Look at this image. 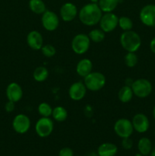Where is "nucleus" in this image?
Here are the masks:
<instances>
[{"instance_id":"nucleus-1","label":"nucleus","mask_w":155,"mask_h":156,"mask_svg":"<svg viewBox=\"0 0 155 156\" xmlns=\"http://www.w3.org/2000/svg\"><path fill=\"white\" fill-rule=\"evenodd\" d=\"M103 12L97 3L90 2L82 6L78 11V18L84 25L94 26L99 24Z\"/></svg>"},{"instance_id":"nucleus-2","label":"nucleus","mask_w":155,"mask_h":156,"mask_svg":"<svg viewBox=\"0 0 155 156\" xmlns=\"http://www.w3.org/2000/svg\"><path fill=\"white\" fill-rule=\"evenodd\" d=\"M120 44L127 52L135 53L141 45V39L138 33L133 30L123 31L120 36Z\"/></svg>"},{"instance_id":"nucleus-3","label":"nucleus","mask_w":155,"mask_h":156,"mask_svg":"<svg viewBox=\"0 0 155 156\" xmlns=\"http://www.w3.org/2000/svg\"><path fill=\"white\" fill-rule=\"evenodd\" d=\"M106 77L100 72H91L84 78V84L87 89L91 91H98L106 85Z\"/></svg>"},{"instance_id":"nucleus-4","label":"nucleus","mask_w":155,"mask_h":156,"mask_svg":"<svg viewBox=\"0 0 155 156\" xmlns=\"http://www.w3.org/2000/svg\"><path fill=\"white\" fill-rule=\"evenodd\" d=\"M73 52L78 55H82L88 51L91 46V40L85 34H78L73 37L71 43Z\"/></svg>"},{"instance_id":"nucleus-5","label":"nucleus","mask_w":155,"mask_h":156,"mask_svg":"<svg viewBox=\"0 0 155 156\" xmlns=\"http://www.w3.org/2000/svg\"><path fill=\"white\" fill-rule=\"evenodd\" d=\"M134 95L140 98H144L150 94L152 91V85L147 79H138L132 82L131 85Z\"/></svg>"},{"instance_id":"nucleus-6","label":"nucleus","mask_w":155,"mask_h":156,"mask_svg":"<svg viewBox=\"0 0 155 156\" xmlns=\"http://www.w3.org/2000/svg\"><path fill=\"white\" fill-rule=\"evenodd\" d=\"M114 132L120 138L130 137L134 132L133 125L131 120L126 118H120L114 123Z\"/></svg>"},{"instance_id":"nucleus-7","label":"nucleus","mask_w":155,"mask_h":156,"mask_svg":"<svg viewBox=\"0 0 155 156\" xmlns=\"http://www.w3.org/2000/svg\"><path fill=\"white\" fill-rule=\"evenodd\" d=\"M54 129V123L50 117H41L36 121L35 125V131L38 136L46 138L51 135Z\"/></svg>"},{"instance_id":"nucleus-8","label":"nucleus","mask_w":155,"mask_h":156,"mask_svg":"<svg viewBox=\"0 0 155 156\" xmlns=\"http://www.w3.org/2000/svg\"><path fill=\"white\" fill-rule=\"evenodd\" d=\"M119 17L113 12H107L102 15L100 20V27L105 33H109L115 30L118 26Z\"/></svg>"},{"instance_id":"nucleus-9","label":"nucleus","mask_w":155,"mask_h":156,"mask_svg":"<svg viewBox=\"0 0 155 156\" xmlns=\"http://www.w3.org/2000/svg\"><path fill=\"white\" fill-rule=\"evenodd\" d=\"M41 23L45 30L47 31H54L59 25V16L54 12L46 10L41 17Z\"/></svg>"},{"instance_id":"nucleus-10","label":"nucleus","mask_w":155,"mask_h":156,"mask_svg":"<svg viewBox=\"0 0 155 156\" xmlns=\"http://www.w3.org/2000/svg\"><path fill=\"white\" fill-rule=\"evenodd\" d=\"M12 127L17 133H26L30 128V118L26 114H18L12 120Z\"/></svg>"},{"instance_id":"nucleus-11","label":"nucleus","mask_w":155,"mask_h":156,"mask_svg":"<svg viewBox=\"0 0 155 156\" xmlns=\"http://www.w3.org/2000/svg\"><path fill=\"white\" fill-rule=\"evenodd\" d=\"M140 20L147 27L155 26V5H146L141 9L139 13Z\"/></svg>"},{"instance_id":"nucleus-12","label":"nucleus","mask_w":155,"mask_h":156,"mask_svg":"<svg viewBox=\"0 0 155 156\" xmlns=\"http://www.w3.org/2000/svg\"><path fill=\"white\" fill-rule=\"evenodd\" d=\"M59 14H60V17L62 21L65 22H70L75 19L76 17L78 15V10L77 6L74 3L68 2L64 3L61 6Z\"/></svg>"},{"instance_id":"nucleus-13","label":"nucleus","mask_w":155,"mask_h":156,"mask_svg":"<svg viewBox=\"0 0 155 156\" xmlns=\"http://www.w3.org/2000/svg\"><path fill=\"white\" fill-rule=\"evenodd\" d=\"M87 90L88 89L84 82H75L71 84L68 88V96L71 100L78 101L85 97Z\"/></svg>"},{"instance_id":"nucleus-14","label":"nucleus","mask_w":155,"mask_h":156,"mask_svg":"<svg viewBox=\"0 0 155 156\" xmlns=\"http://www.w3.org/2000/svg\"><path fill=\"white\" fill-rule=\"evenodd\" d=\"M132 125H133L134 130L137 131L139 133L147 132L149 129L150 122L147 116L144 114H136L133 117L132 120Z\"/></svg>"},{"instance_id":"nucleus-15","label":"nucleus","mask_w":155,"mask_h":156,"mask_svg":"<svg viewBox=\"0 0 155 156\" xmlns=\"http://www.w3.org/2000/svg\"><path fill=\"white\" fill-rule=\"evenodd\" d=\"M6 97L8 100L15 103L18 102L23 97V90L21 85L17 82H11L6 88Z\"/></svg>"},{"instance_id":"nucleus-16","label":"nucleus","mask_w":155,"mask_h":156,"mask_svg":"<svg viewBox=\"0 0 155 156\" xmlns=\"http://www.w3.org/2000/svg\"><path fill=\"white\" fill-rule=\"evenodd\" d=\"M27 45L33 50H41L43 46V38L42 34L37 30H31L29 32L26 38Z\"/></svg>"},{"instance_id":"nucleus-17","label":"nucleus","mask_w":155,"mask_h":156,"mask_svg":"<svg viewBox=\"0 0 155 156\" xmlns=\"http://www.w3.org/2000/svg\"><path fill=\"white\" fill-rule=\"evenodd\" d=\"M92 69L93 63L88 58L81 59L76 65V73L81 77L84 78L92 72Z\"/></svg>"},{"instance_id":"nucleus-18","label":"nucleus","mask_w":155,"mask_h":156,"mask_svg":"<svg viewBox=\"0 0 155 156\" xmlns=\"http://www.w3.org/2000/svg\"><path fill=\"white\" fill-rule=\"evenodd\" d=\"M97 152L99 156H115L118 152V147L114 143H103L99 146Z\"/></svg>"},{"instance_id":"nucleus-19","label":"nucleus","mask_w":155,"mask_h":156,"mask_svg":"<svg viewBox=\"0 0 155 156\" xmlns=\"http://www.w3.org/2000/svg\"><path fill=\"white\" fill-rule=\"evenodd\" d=\"M119 3V0H99L98 5L103 13L112 12Z\"/></svg>"},{"instance_id":"nucleus-20","label":"nucleus","mask_w":155,"mask_h":156,"mask_svg":"<svg viewBox=\"0 0 155 156\" xmlns=\"http://www.w3.org/2000/svg\"><path fill=\"white\" fill-rule=\"evenodd\" d=\"M28 7L33 13L42 15L46 10V4L43 0H29Z\"/></svg>"},{"instance_id":"nucleus-21","label":"nucleus","mask_w":155,"mask_h":156,"mask_svg":"<svg viewBox=\"0 0 155 156\" xmlns=\"http://www.w3.org/2000/svg\"><path fill=\"white\" fill-rule=\"evenodd\" d=\"M138 149L139 153H141L143 156L148 155L152 150L151 141L147 137L140 139L138 143Z\"/></svg>"},{"instance_id":"nucleus-22","label":"nucleus","mask_w":155,"mask_h":156,"mask_svg":"<svg viewBox=\"0 0 155 156\" xmlns=\"http://www.w3.org/2000/svg\"><path fill=\"white\" fill-rule=\"evenodd\" d=\"M133 91L130 85H125L122 87L118 92V98L122 103H128L133 98Z\"/></svg>"},{"instance_id":"nucleus-23","label":"nucleus","mask_w":155,"mask_h":156,"mask_svg":"<svg viewBox=\"0 0 155 156\" xmlns=\"http://www.w3.org/2000/svg\"><path fill=\"white\" fill-rule=\"evenodd\" d=\"M52 117L57 122H64L68 117V111L64 107L56 106L53 109Z\"/></svg>"},{"instance_id":"nucleus-24","label":"nucleus","mask_w":155,"mask_h":156,"mask_svg":"<svg viewBox=\"0 0 155 156\" xmlns=\"http://www.w3.org/2000/svg\"><path fill=\"white\" fill-rule=\"evenodd\" d=\"M49 76V71L45 66H38L33 73V78L36 82H43L47 79Z\"/></svg>"},{"instance_id":"nucleus-25","label":"nucleus","mask_w":155,"mask_h":156,"mask_svg":"<svg viewBox=\"0 0 155 156\" xmlns=\"http://www.w3.org/2000/svg\"><path fill=\"white\" fill-rule=\"evenodd\" d=\"M91 41L94 43H101L105 39V32L102 30L101 29H93L88 34Z\"/></svg>"},{"instance_id":"nucleus-26","label":"nucleus","mask_w":155,"mask_h":156,"mask_svg":"<svg viewBox=\"0 0 155 156\" xmlns=\"http://www.w3.org/2000/svg\"><path fill=\"white\" fill-rule=\"evenodd\" d=\"M138 58L136 53L133 52H127L124 56V62L126 66L133 68L138 64Z\"/></svg>"},{"instance_id":"nucleus-27","label":"nucleus","mask_w":155,"mask_h":156,"mask_svg":"<svg viewBox=\"0 0 155 156\" xmlns=\"http://www.w3.org/2000/svg\"><path fill=\"white\" fill-rule=\"evenodd\" d=\"M118 26L123 30V31H127L131 30L133 27V22L130 18L126 16H121L119 18Z\"/></svg>"},{"instance_id":"nucleus-28","label":"nucleus","mask_w":155,"mask_h":156,"mask_svg":"<svg viewBox=\"0 0 155 156\" xmlns=\"http://www.w3.org/2000/svg\"><path fill=\"white\" fill-rule=\"evenodd\" d=\"M53 108L46 102H42L38 105L37 111L40 115L43 117H50L52 116Z\"/></svg>"},{"instance_id":"nucleus-29","label":"nucleus","mask_w":155,"mask_h":156,"mask_svg":"<svg viewBox=\"0 0 155 156\" xmlns=\"http://www.w3.org/2000/svg\"><path fill=\"white\" fill-rule=\"evenodd\" d=\"M40 50L42 52L43 55L47 58L53 57V56H55V54L56 53V48L52 44H46V45H43Z\"/></svg>"},{"instance_id":"nucleus-30","label":"nucleus","mask_w":155,"mask_h":156,"mask_svg":"<svg viewBox=\"0 0 155 156\" xmlns=\"http://www.w3.org/2000/svg\"><path fill=\"white\" fill-rule=\"evenodd\" d=\"M122 146L126 150H129L133 146V141L130 137H126V138H123L122 140Z\"/></svg>"},{"instance_id":"nucleus-31","label":"nucleus","mask_w":155,"mask_h":156,"mask_svg":"<svg viewBox=\"0 0 155 156\" xmlns=\"http://www.w3.org/2000/svg\"><path fill=\"white\" fill-rule=\"evenodd\" d=\"M59 156H74V152L71 148L64 147L59 151Z\"/></svg>"},{"instance_id":"nucleus-32","label":"nucleus","mask_w":155,"mask_h":156,"mask_svg":"<svg viewBox=\"0 0 155 156\" xmlns=\"http://www.w3.org/2000/svg\"><path fill=\"white\" fill-rule=\"evenodd\" d=\"M15 103L13 101H8L7 102L5 105V110L6 112L11 113L15 110Z\"/></svg>"},{"instance_id":"nucleus-33","label":"nucleus","mask_w":155,"mask_h":156,"mask_svg":"<svg viewBox=\"0 0 155 156\" xmlns=\"http://www.w3.org/2000/svg\"><path fill=\"white\" fill-rule=\"evenodd\" d=\"M150 50L152 51V53L155 54V37L153 38V39L151 40V41H150Z\"/></svg>"},{"instance_id":"nucleus-34","label":"nucleus","mask_w":155,"mask_h":156,"mask_svg":"<svg viewBox=\"0 0 155 156\" xmlns=\"http://www.w3.org/2000/svg\"><path fill=\"white\" fill-rule=\"evenodd\" d=\"M87 156H99V155H98V154H97V152H90V153H88Z\"/></svg>"},{"instance_id":"nucleus-35","label":"nucleus","mask_w":155,"mask_h":156,"mask_svg":"<svg viewBox=\"0 0 155 156\" xmlns=\"http://www.w3.org/2000/svg\"><path fill=\"white\" fill-rule=\"evenodd\" d=\"M150 156H155V148L150 152Z\"/></svg>"},{"instance_id":"nucleus-36","label":"nucleus","mask_w":155,"mask_h":156,"mask_svg":"<svg viewBox=\"0 0 155 156\" xmlns=\"http://www.w3.org/2000/svg\"><path fill=\"white\" fill-rule=\"evenodd\" d=\"M99 0H90V2H93V3H98Z\"/></svg>"},{"instance_id":"nucleus-37","label":"nucleus","mask_w":155,"mask_h":156,"mask_svg":"<svg viewBox=\"0 0 155 156\" xmlns=\"http://www.w3.org/2000/svg\"><path fill=\"white\" fill-rule=\"evenodd\" d=\"M153 118H154V120H155V106H154V108H153Z\"/></svg>"},{"instance_id":"nucleus-38","label":"nucleus","mask_w":155,"mask_h":156,"mask_svg":"<svg viewBox=\"0 0 155 156\" xmlns=\"http://www.w3.org/2000/svg\"><path fill=\"white\" fill-rule=\"evenodd\" d=\"M135 156H143V155H141V153H138V154H136V155H135Z\"/></svg>"},{"instance_id":"nucleus-39","label":"nucleus","mask_w":155,"mask_h":156,"mask_svg":"<svg viewBox=\"0 0 155 156\" xmlns=\"http://www.w3.org/2000/svg\"><path fill=\"white\" fill-rule=\"evenodd\" d=\"M154 135H155V130H154Z\"/></svg>"}]
</instances>
